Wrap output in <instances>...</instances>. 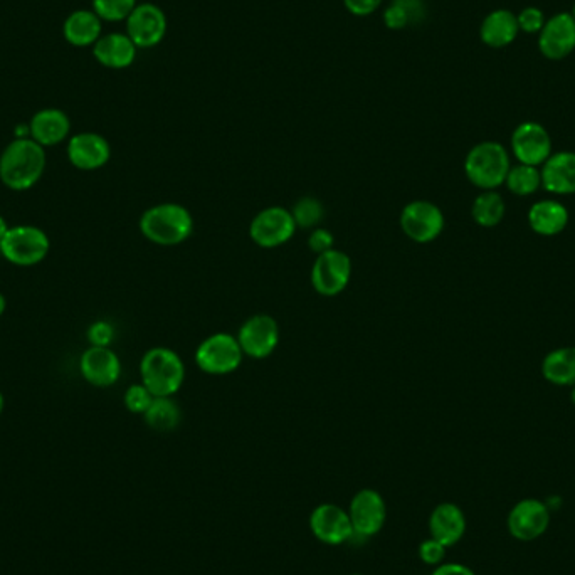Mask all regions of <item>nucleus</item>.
<instances>
[{
  "label": "nucleus",
  "mask_w": 575,
  "mask_h": 575,
  "mask_svg": "<svg viewBox=\"0 0 575 575\" xmlns=\"http://www.w3.org/2000/svg\"><path fill=\"white\" fill-rule=\"evenodd\" d=\"M505 185L515 196H532L542 185L539 167L525 164L512 165Z\"/></svg>",
  "instance_id": "obj_29"
},
{
  "label": "nucleus",
  "mask_w": 575,
  "mask_h": 575,
  "mask_svg": "<svg viewBox=\"0 0 575 575\" xmlns=\"http://www.w3.org/2000/svg\"><path fill=\"white\" fill-rule=\"evenodd\" d=\"M570 399H572V404L575 406V386H572V394H570Z\"/></svg>",
  "instance_id": "obj_43"
},
{
  "label": "nucleus",
  "mask_w": 575,
  "mask_h": 575,
  "mask_svg": "<svg viewBox=\"0 0 575 575\" xmlns=\"http://www.w3.org/2000/svg\"><path fill=\"white\" fill-rule=\"evenodd\" d=\"M6 308H7L6 296H4V295H2V293H0V317H2V315H4V312H6Z\"/></svg>",
  "instance_id": "obj_41"
},
{
  "label": "nucleus",
  "mask_w": 575,
  "mask_h": 575,
  "mask_svg": "<svg viewBox=\"0 0 575 575\" xmlns=\"http://www.w3.org/2000/svg\"><path fill=\"white\" fill-rule=\"evenodd\" d=\"M80 372L91 386H115L122 375V360L111 347H93L90 345L80 359Z\"/></svg>",
  "instance_id": "obj_17"
},
{
  "label": "nucleus",
  "mask_w": 575,
  "mask_h": 575,
  "mask_svg": "<svg viewBox=\"0 0 575 575\" xmlns=\"http://www.w3.org/2000/svg\"><path fill=\"white\" fill-rule=\"evenodd\" d=\"M4 407H6V399H4V394L0 392V414L4 412Z\"/></svg>",
  "instance_id": "obj_42"
},
{
  "label": "nucleus",
  "mask_w": 575,
  "mask_h": 575,
  "mask_svg": "<svg viewBox=\"0 0 575 575\" xmlns=\"http://www.w3.org/2000/svg\"><path fill=\"white\" fill-rule=\"evenodd\" d=\"M401 229L414 243H433L443 234L444 214L434 202L412 201L401 212Z\"/></svg>",
  "instance_id": "obj_9"
},
{
  "label": "nucleus",
  "mask_w": 575,
  "mask_h": 575,
  "mask_svg": "<svg viewBox=\"0 0 575 575\" xmlns=\"http://www.w3.org/2000/svg\"><path fill=\"white\" fill-rule=\"evenodd\" d=\"M542 187L550 194H575V152L552 153L540 170Z\"/></svg>",
  "instance_id": "obj_21"
},
{
  "label": "nucleus",
  "mask_w": 575,
  "mask_h": 575,
  "mask_svg": "<svg viewBox=\"0 0 575 575\" xmlns=\"http://www.w3.org/2000/svg\"><path fill=\"white\" fill-rule=\"evenodd\" d=\"M349 517L354 527L355 537L369 539L386 525L387 507L384 496L379 491L360 490L349 505Z\"/></svg>",
  "instance_id": "obj_11"
},
{
  "label": "nucleus",
  "mask_w": 575,
  "mask_h": 575,
  "mask_svg": "<svg viewBox=\"0 0 575 575\" xmlns=\"http://www.w3.org/2000/svg\"><path fill=\"white\" fill-rule=\"evenodd\" d=\"M518 27L520 32L525 34H539L544 29L545 14L539 7H525L517 14Z\"/></svg>",
  "instance_id": "obj_34"
},
{
  "label": "nucleus",
  "mask_w": 575,
  "mask_h": 575,
  "mask_svg": "<svg viewBox=\"0 0 575 575\" xmlns=\"http://www.w3.org/2000/svg\"><path fill=\"white\" fill-rule=\"evenodd\" d=\"M31 138L41 147H56L66 142L71 133V120L68 113L59 108H44L34 113L29 122Z\"/></svg>",
  "instance_id": "obj_19"
},
{
  "label": "nucleus",
  "mask_w": 575,
  "mask_h": 575,
  "mask_svg": "<svg viewBox=\"0 0 575 575\" xmlns=\"http://www.w3.org/2000/svg\"><path fill=\"white\" fill-rule=\"evenodd\" d=\"M542 374L554 386H575V347L552 350L545 355Z\"/></svg>",
  "instance_id": "obj_26"
},
{
  "label": "nucleus",
  "mask_w": 575,
  "mask_h": 575,
  "mask_svg": "<svg viewBox=\"0 0 575 575\" xmlns=\"http://www.w3.org/2000/svg\"><path fill=\"white\" fill-rule=\"evenodd\" d=\"M446 549H448V547H444L438 540H424L423 544L419 545V559L423 560L424 564L438 567V565L444 562Z\"/></svg>",
  "instance_id": "obj_36"
},
{
  "label": "nucleus",
  "mask_w": 575,
  "mask_h": 575,
  "mask_svg": "<svg viewBox=\"0 0 575 575\" xmlns=\"http://www.w3.org/2000/svg\"><path fill=\"white\" fill-rule=\"evenodd\" d=\"M549 525L550 508L535 498L517 503L508 515V530L520 542L539 539L549 530Z\"/></svg>",
  "instance_id": "obj_15"
},
{
  "label": "nucleus",
  "mask_w": 575,
  "mask_h": 575,
  "mask_svg": "<svg viewBox=\"0 0 575 575\" xmlns=\"http://www.w3.org/2000/svg\"><path fill=\"white\" fill-rule=\"evenodd\" d=\"M473 221L481 227H495L505 217V201L495 190H483L471 206Z\"/></svg>",
  "instance_id": "obj_28"
},
{
  "label": "nucleus",
  "mask_w": 575,
  "mask_h": 575,
  "mask_svg": "<svg viewBox=\"0 0 575 575\" xmlns=\"http://www.w3.org/2000/svg\"><path fill=\"white\" fill-rule=\"evenodd\" d=\"M512 152L518 164L540 167L552 155V138L537 122H523L512 133Z\"/></svg>",
  "instance_id": "obj_12"
},
{
  "label": "nucleus",
  "mask_w": 575,
  "mask_h": 575,
  "mask_svg": "<svg viewBox=\"0 0 575 575\" xmlns=\"http://www.w3.org/2000/svg\"><path fill=\"white\" fill-rule=\"evenodd\" d=\"M69 162L78 170H98L111 159V147L100 133L83 132L69 137L66 147Z\"/></svg>",
  "instance_id": "obj_18"
},
{
  "label": "nucleus",
  "mask_w": 575,
  "mask_h": 575,
  "mask_svg": "<svg viewBox=\"0 0 575 575\" xmlns=\"http://www.w3.org/2000/svg\"><path fill=\"white\" fill-rule=\"evenodd\" d=\"M510 167V155L502 143L481 142L466 155V177L481 190H495L505 184Z\"/></svg>",
  "instance_id": "obj_4"
},
{
  "label": "nucleus",
  "mask_w": 575,
  "mask_h": 575,
  "mask_svg": "<svg viewBox=\"0 0 575 575\" xmlns=\"http://www.w3.org/2000/svg\"><path fill=\"white\" fill-rule=\"evenodd\" d=\"M296 222L290 209L281 206L266 207L249 224V238L263 249L280 248L293 239Z\"/></svg>",
  "instance_id": "obj_7"
},
{
  "label": "nucleus",
  "mask_w": 575,
  "mask_h": 575,
  "mask_svg": "<svg viewBox=\"0 0 575 575\" xmlns=\"http://www.w3.org/2000/svg\"><path fill=\"white\" fill-rule=\"evenodd\" d=\"M63 36L74 48H90L103 36V21L93 9H78L66 17Z\"/></svg>",
  "instance_id": "obj_23"
},
{
  "label": "nucleus",
  "mask_w": 575,
  "mask_h": 575,
  "mask_svg": "<svg viewBox=\"0 0 575 575\" xmlns=\"http://www.w3.org/2000/svg\"><path fill=\"white\" fill-rule=\"evenodd\" d=\"M9 224H7L6 219H4V217L0 216V244H2V241H4V238H6V234L7 231H9Z\"/></svg>",
  "instance_id": "obj_40"
},
{
  "label": "nucleus",
  "mask_w": 575,
  "mask_h": 575,
  "mask_svg": "<svg viewBox=\"0 0 575 575\" xmlns=\"http://www.w3.org/2000/svg\"><path fill=\"white\" fill-rule=\"evenodd\" d=\"M345 7L354 16L365 17L374 14L379 9L382 0H343Z\"/></svg>",
  "instance_id": "obj_38"
},
{
  "label": "nucleus",
  "mask_w": 575,
  "mask_h": 575,
  "mask_svg": "<svg viewBox=\"0 0 575 575\" xmlns=\"http://www.w3.org/2000/svg\"><path fill=\"white\" fill-rule=\"evenodd\" d=\"M86 335L93 347H110L115 338V328L106 320H98V322L91 323Z\"/></svg>",
  "instance_id": "obj_35"
},
{
  "label": "nucleus",
  "mask_w": 575,
  "mask_h": 575,
  "mask_svg": "<svg viewBox=\"0 0 575 575\" xmlns=\"http://www.w3.org/2000/svg\"><path fill=\"white\" fill-rule=\"evenodd\" d=\"M539 49L544 58L562 61L575 51V21L570 12H559L539 32Z\"/></svg>",
  "instance_id": "obj_16"
},
{
  "label": "nucleus",
  "mask_w": 575,
  "mask_h": 575,
  "mask_svg": "<svg viewBox=\"0 0 575 575\" xmlns=\"http://www.w3.org/2000/svg\"><path fill=\"white\" fill-rule=\"evenodd\" d=\"M137 6V0H93V11L106 22L127 21Z\"/></svg>",
  "instance_id": "obj_32"
},
{
  "label": "nucleus",
  "mask_w": 575,
  "mask_h": 575,
  "mask_svg": "<svg viewBox=\"0 0 575 575\" xmlns=\"http://www.w3.org/2000/svg\"><path fill=\"white\" fill-rule=\"evenodd\" d=\"M528 224L533 233L550 238L562 233L569 224V211L564 204L552 199L535 202L528 211Z\"/></svg>",
  "instance_id": "obj_25"
},
{
  "label": "nucleus",
  "mask_w": 575,
  "mask_h": 575,
  "mask_svg": "<svg viewBox=\"0 0 575 575\" xmlns=\"http://www.w3.org/2000/svg\"><path fill=\"white\" fill-rule=\"evenodd\" d=\"M51 249L48 234L41 227L19 224L9 227L6 238L0 244V254L14 266L31 268L46 259Z\"/></svg>",
  "instance_id": "obj_5"
},
{
  "label": "nucleus",
  "mask_w": 575,
  "mask_h": 575,
  "mask_svg": "<svg viewBox=\"0 0 575 575\" xmlns=\"http://www.w3.org/2000/svg\"><path fill=\"white\" fill-rule=\"evenodd\" d=\"M466 532V517L463 510L454 503H441L429 517L431 539L438 540L444 547H453L463 539Z\"/></svg>",
  "instance_id": "obj_22"
},
{
  "label": "nucleus",
  "mask_w": 575,
  "mask_h": 575,
  "mask_svg": "<svg viewBox=\"0 0 575 575\" xmlns=\"http://www.w3.org/2000/svg\"><path fill=\"white\" fill-rule=\"evenodd\" d=\"M143 419L153 431L170 433L179 426L182 412L172 397H155L147 412L143 414Z\"/></svg>",
  "instance_id": "obj_27"
},
{
  "label": "nucleus",
  "mask_w": 575,
  "mask_h": 575,
  "mask_svg": "<svg viewBox=\"0 0 575 575\" xmlns=\"http://www.w3.org/2000/svg\"><path fill=\"white\" fill-rule=\"evenodd\" d=\"M308 248L317 256L335 248V238H333L332 231H328L325 227L312 229V233L308 236Z\"/></svg>",
  "instance_id": "obj_37"
},
{
  "label": "nucleus",
  "mask_w": 575,
  "mask_h": 575,
  "mask_svg": "<svg viewBox=\"0 0 575 575\" xmlns=\"http://www.w3.org/2000/svg\"><path fill=\"white\" fill-rule=\"evenodd\" d=\"M244 352L239 345L238 337L231 333H214L196 350V364L204 374L229 375L243 364Z\"/></svg>",
  "instance_id": "obj_6"
},
{
  "label": "nucleus",
  "mask_w": 575,
  "mask_h": 575,
  "mask_svg": "<svg viewBox=\"0 0 575 575\" xmlns=\"http://www.w3.org/2000/svg\"><path fill=\"white\" fill-rule=\"evenodd\" d=\"M291 216L295 219L298 229H315L325 217V207L317 197H301L291 209Z\"/></svg>",
  "instance_id": "obj_31"
},
{
  "label": "nucleus",
  "mask_w": 575,
  "mask_h": 575,
  "mask_svg": "<svg viewBox=\"0 0 575 575\" xmlns=\"http://www.w3.org/2000/svg\"><path fill=\"white\" fill-rule=\"evenodd\" d=\"M137 46L127 36V32H110L96 41L93 56L108 69H127L137 59Z\"/></svg>",
  "instance_id": "obj_20"
},
{
  "label": "nucleus",
  "mask_w": 575,
  "mask_h": 575,
  "mask_svg": "<svg viewBox=\"0 0 575 575\" xmlns=\"http://www.w3.org/2000/svg\"><path fill=\"white\" fill-rule=\"evenodd\" d=\"M431 575H475V572L463 564H441L434 569Z\"/></svg>",
  "instance_id": "obj_39"
},
{
  "label": "nucleus",
  "mask_w": 575,
  "mask_h": 575,
  "mask_svg": "<svg viewBox=\"0 0 575 575\" xmlns=\"http://www.w3.org/2000/svg\"><path fill=\"white\" fill-rule=\"evenodd\" d=\"M48 164L46 150L29 138H14L0 153V182L11 190H29L41 180Z\"/></svg>",
  "instance_id": "obj_1"
},
{
  "label": "nucleus",
  "mask_w": 575,
  "mask_h": 575,
  "mask_svg": "<svg viewBox=\"0 0 575 575\" xmlns=\"http://www.w3.org/2000/svg\"><path fill=\"white\" fill-rule=\"evenodd\" d=\"M570 14H572V17H574V21H575V4H574V7H572V12H570Z\"/></svg>",
  "instance_id": "obj_44"
},
{
  "label": "nucleus",
  "mask_w": 575,
  "mask_h": 575,
  "mask_svg": "<svg viewBox=\"0 0 575 575\" xmlns=\"http://www.w3.org/2000/svg\"><path fill=\"white\" fill-rule=\"evenodd\" d=\"M352 575H362V574H352Z\"/></svg>",
  "instance_id": "obj_45"
},
{
  "label": "nucleus",
  "mask_w": 575,
  "mask_h": 575,
  "mask_svg": "<svg viewBox=\"0 0 575 575\" xmlns=\"http://www.w3.org/2000/svg\"><path fill=\"white\" fill-rule=\"evenodd\" d=\"M520 27L517 14L508 9H496L483 19L480 27V37L488 48L503 49L515 43Z\"/></svg>",
  "instance_id": "obj_24"
},
{
  "label": "nucleus",
  "mask_w": 575,
  "mask_h": 575,
  "mask_svg": "<svg viewBox=\"0 0 575 575\" xmlns=\"http://www.w3.org/2000/svg\"><path fill=\"white\" fill-rule=\"evenodd\" d=\"M352 270V259L340 249L333 248L327 253L318 254L312 268L313 290L328 298L340 295L352 280Z\"/></svg>",
  "instance_id": "obj_8"
},
{
  "label": "nucleus",
  "mask_w": 575,
  "mask_h": 575,
  "mask_svg": "<svg viewBox=\"0 0 575 575\" xmlns=\"http://www.w3.org/2000/svg\"><path fill=\"white\" fill-rule=\"evenodd\" d=\"M167 16L155 4H138L127 19V36L138 49H148L164 41Z\"/></svg>",
  "instance_id": "obj_14"
},
{
  "label": "nucleus",
  "mask_w": 575,
  "mask_h": 575,
  "mask_svg": "<svg viewBox=\"0 0 575 575\" xmlns=\"http://www.w3.org/2000/svg\"><path fill=\"white\" fill-rule=\"evenodd\" d=\"M140 231L153 244L177 246L194 233V216L175 202L150 207L140 217Z\"/></svg>",
  "instance_id": "obj_2"
},
{
  "label": "nucleus",
  "mask_w": 575,
  "mask_h": 575,
  "mask_svg": "<svg viewBox=\"0 0 575 575\" xmlns=\"http://www.w3.org/2000/svg\"><path fill=\"white\" fill-rule=\"evenodd\" d=\"M238 342L244 355L254 360L268 359L280 343V325L266 313L249 317L239 328Z\"/></svg>",
  "instance_id": "obj_10"
},
{
  "label": "nucleus",
  "mask_w": 575,
  "mask_h": 575,
  "mask_svg": "<svg viewBox=\"0 0 575 575\" xmlns=\"http://www.w3.org/2000/svg\"><path fill=\"white\" fill-rule=\"evenodd\" d=\"M310 530L315 539L327 545L347 544L355 532L349 512L335 503H322L310 515Z\"/></svg>",
  "instance_id": "obj_13"
},
{
  "label": "nucleus",
  "mask_w": 575,
  "mask_h": 575,
  "mask_svg": "<svg viewBox=\"0 0 575 575\" xmlns=\"http://www.w3.org/2000/svg\"><path fill=\"white\" fill-rule=\"evenodd\" d=\"M153 399H155V396H153L152 392L148 391L147 387L140 382V384H133V386L128 387L125 397H123V402H125V407H127L128 411L133 412V414H142L143 416L150 404H152Z\"/></svg>",
  "instance_id": "obj_33"
},
{
  "label": "nucleus",
  "mask_w": 575,
  "mask_h": 575,
  "mask_svg": "<svg viewBox=\"0 0 575 575\" xmlns=\"http://www.w3.org/2000/svg\"><path fill=\"white\" fill-rule=\"evenodd\" d=\"M143 386L155 397H172L184 386L185 364L180 355L167 347L145 352L140 362Z\"/></svg>",
  "instance_id": "obj_3"
},
{
  "label": "nucleus",
  "mask_w": 575,
  "mask_h": 575,
  "mask_svg": "<svg viewBox=\"0 0 575 575\" xmlns=\"http://www.w3.org/2000/svg\"><path fill=\"white\" fill-rule=\"evenodd\" d=\"M423 4L419 0H394L384 12V22L389 29L399 31L423 17Z\"/></svg>",
  "instance_id": "obj_30"
}]
</instances>
